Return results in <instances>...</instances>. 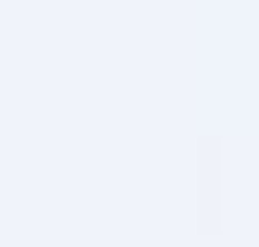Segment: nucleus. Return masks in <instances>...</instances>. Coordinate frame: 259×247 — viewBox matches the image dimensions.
I'll return each instance as SVG.
<instances>
[]
</instances>
